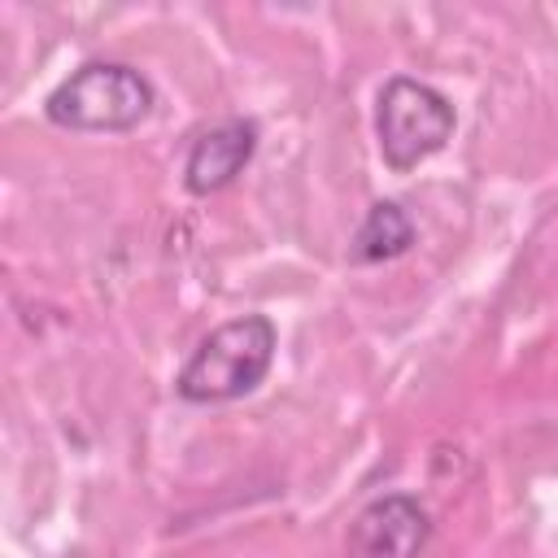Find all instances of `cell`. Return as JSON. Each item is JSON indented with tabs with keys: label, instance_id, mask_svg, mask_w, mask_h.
Wrapping results in <instances>:
<instances>
[{
	"label": "cell",
	"instance_id": "obj_1",
	"mask_svg": "<svg viewBox=\"0 0 558 558\" xmlns=\"http://www.w3.org/2000/svg\"><path fill=\"white\" fill-rule=\"evenodd\" d=\"M275 349H279L275 323L266 314H240V318L214 327L192 349V357L174 375V392L192 405L235 401L266 379Z\"/></svg>",
	"mask_w": 558,
	"mask_h": 558
},
{
	"label": "cell",
	"instance_id": "obj_4",
	"mask_svg": "<svg viewBox=\"0 0 558 558\" xmlns=\"http://www.w3.org/2000/svg\"><path fill=\"white\" fill-rule=\"evenodd\" d=\"M427 536H432V519L423 501L410 493H388L357 510L344 536V554L349 558H418L427 549Z\"/></svg>",
	"mask_w": 558,
	"mask_h": 558
},
{
	"label": "cell",
	"instance_id": "obj_2",
	"mask_svg": "<svg viewBox=\"0 0 558 558\" xmlns=\"http://www.w3.org/2000/svg\"><path fill=\"white\" fill-rule=\"evenodd\" d=\"M153 109V83L122 61H87L65 83L52 87L44 113L52 126L78 135H122L135 131Z\"/></svg>",
	"mask_w": 558,
	"mask_h": 558
},
{
	"label": "cell",
	"instance_id": "obj_5",
	"mask_svg": "<svg viewBox=\"0 0 558 558\" xmlns=\"http://www.w3.org/2000/svg\"><path fill=\"white\" fill-rule=\"evenodd\" d=\"M257 148V126L248 118H227L218 126H209L205 135H196V144L187 148L183 161V187L192 196H214L222 192L248 161Z\"/></svg>",
	"mask_w": 558,
	"mask_h": 558
},
{
	"label": "cell",
	"instance_id": "obj_6",
	"mask_svg": "<svg viewBox=\"0 0 558 558\" xmlns=\"http://www.w3.org/2000/svg\"><path fill=\"white\" fill-rule=\"evenodd\" d=\"M410 244H414V222L405 218V209H401L397 201H375V205L366 209L357 235H353L349 257H353L357 266H366V262H388V257H401Z\"/></svg>",
	"mask_w": 558,
	"mask_h": 558
},
{
	"label": "cell",
	"instance_id": "obj_3",
	"mask_svg": "<svg viewBox=\"0 0 558 558\" xmlns=\"http://www.w3.org/2000/svg\"><path fill=\"white\" fill-rule=\"evenodd\" d=\"M453 122H458L453 105L436 87L405 78V74L388 78L379 92V109H375V135H379L384 166L397 174L423 166L449 144Z\"/></svg>",
	"mask_w": 558,
	"mask_h": 558
}]
</instances>
